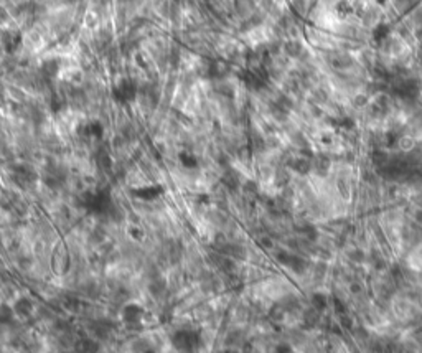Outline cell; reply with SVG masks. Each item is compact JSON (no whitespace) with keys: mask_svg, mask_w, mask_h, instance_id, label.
I'll return each mask as SVG.
<instances>
[{"mask_svg":"<svg viewBox=\"0 0 422 353\" xmlns=\"http://www.w3.org/2000/svg\"><path fill=\"white\" fill-rule=\"evenodd\" d=\"M114 182H122L125 183L132 192L139 193V192H147V190H152V188H157L155 183L149 178L147 175L144 174V170L140 169L137 164H132L129 169L125 170V174L122 178L119 180H114Z\"/></svg>","mask_w":422,"mask_h":353,"instance_id":"cell-1","label":"cell"}]
</instances>
